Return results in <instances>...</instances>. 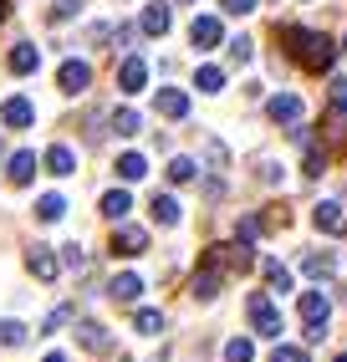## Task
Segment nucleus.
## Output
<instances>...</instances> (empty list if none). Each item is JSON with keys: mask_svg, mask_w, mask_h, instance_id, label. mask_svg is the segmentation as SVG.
<instances>
[{"mask_svg": "<svg viewBox=\"0 0 347 362\" xmlns=\"http://www.w3.org/2000/svg\"><path fill=\"white\" fill-rule=\"evenodd\" d=\"M281 41H291V57L302 62L307 71H327L337 62V41L322 36V31H296V26H281Z\"/></svg>", "mask_w": 347, "mask_h": 362, "instance_id": "f257e3e1", "label": "nucleus"}, {"mask_svg": "<svg viewBox=\"0 0 347 362\" xmlns=\"http://www.w3.org/2000/svg\"><path fill=\"white\" fill-rule=\"evenodd\" d=\"M57 87L67 92V98H82V92L92 87V66H87V62H62V71H57Z\"/></svg>", "mask_w": 347, "mask_h": 362, "instance_id": "f03ea898", "label": "nucleus"}, {"mask_svg": "<svg viewBox=\"0 0 347 362\" xmlns=\"http://www.w3.org/2000/svg\"><path fill=\"white\" fill-rule=\"evenodd\" d=\"M312 220H317L322 235H347V209H342L337 199H322V204L312 209Z\"/></svg>", "mask_w": 347, "mask_h": 362, "instance_id": "7ed1b4c3", "label": "nucleus"}, {"mask_svg": "<svg viewBox=\"0 0 347 362\" xmlns=\"http://www.w3.org/2000/svg\"><path fill=\"white\" fill-rule=\"evenodd\" d=\"M302 98H296V92H276V98H271L266 103V117H271V123H302Z\"/></svg>", "mask_w": 347, "mask_h": 362, "instance_id": "20e7f679", "label": "nucleus"}, {"mask_svg": "<svg viewBox=\"0 0 347 362\" xmlns=\"http://www.w3.org/2000/svg\"><path fill=\"white\" fill-rule=\"evenodd\" d=\"M148 250V230L143 225H118L113 230V255H143Z\"/></svg>", "mask_w": 347, "mask_h": 362, "instance_id": "39448f33", "label": "nucleus"}, {"mask_svg": "<svg viewBox=\"0 0 347 362\" xmlns=\"http://www.w3.org/2000/svg\"><path fill=\"white\" fill-rule=\"evenodd\" d=\"M296 317H302L307 327H327V296H322V291H302V296H296Z\"/></svg>", "mask_w": 347, "mask_h": 362, "instance_id": "423d86ee", "label": "nucleus"}, {"mask_svg": "<svg viewBox=\"0 0 347 362\" xmlns=\"http://www.w3.org/2000/svg\"><path fill=\"white\" fill-rule=\"evenodd\" d=\"M220 36H225V26H220V16H200V21L189 26V41L200 46V52H215V46H220Z\"/></svg>", "mask_w": 347, "mask_h": 362, "instance_id": "0eeeda50", "label": "nucleus"}, {"mask_svg": "<svg viewBox=\"0 0 347 362\" xmlns=\"http://www.w3.org/2000/svg\"><path fill=\"white\" fill-rule=\"evenodd\" d=\"M251 322L261 337H276L281 332V317H276V306H271V296H251Z\"/></svg>", "mask_w": 347, "mask_h": 362, "instance_id": "6e6552de", "label": "nucleus"}, {"mask_svg": "<svg viewBox=\"0 0 347 362\" xmlns=\"http://www.w3.org/2000/svg\"><path fill=\"white\" fill-rule=\"evenodd\" d=\"M26 265H31L36 281H57V271H62V260L46 250V245H31V250H26Z\"/></svg>", "mask_w": 347, "mask_h": 362, "instance_id": "1a4fd4ad", "label": "nucleus"}, {"mask_svg": "<svg viewBox=\"0 0 347 362\" xmlns=\"http://www.w3.org/2000/svg\"><path fill=\"white\" fill-rule=\"evenodd\" d=\"M46 174H57V179H67V174H77V153L67 148V143H52V148H46Z\"/></svg>", "mask_w": 347, "mask_h": 362, "instance_id": "9d476101", "label": "nucleus"}, {"mask_svg": "<svg viewBox=\"0 0 347 362\" xmlns=\"http://www.w3.org/2000/svg\"><path fill=\"white\" fill-rule=\"evenodd\" d=\"M0 123L6 128H31L36 123V107L26 98H6V107H0Z\"/></svg>", "mask_w": 347, "mask_h": 362, "instance_id": "9b49d317", "label": "nucleus"}, {"mask_svg": "<svg viewBox=\"0 0 347 362\" xmlns=\"http://www.w3.org/2000/svg\"><path fill=\"white\" fill-rule=\"evenodd\" d=\"M118 87H123V92L148 87V62H143V57H128V62L118 66Z\"/></svg>", "mask_w": 347, "mask_h": 362, "instance_id": "f8f14e48", "label": "nucleus"}, {"mask_svg": "<svg viewBox=\"0 0 347 362\" xmlns=\"http://www.w3.org/2000/svg\"><path fill=\"white\" fill-rule=\"evenodd\" d=\"M215 291H220V260L210 255V260L200 265V276H194V296H200V301H210Z\"/></svg>", "mask_w": 347, "mask_h": 362, "instance_id": "ddd939ff", "label": "nucleus"}, {"mask_svg": "<svg viewBox=\"0 0 347 362\" xmlns=\"http://www.w3.org/2000/svg\"><path fill=\"white\" fill-rule=\"evenodd\" d=\"M154 103H159L164 117H189V92H179V87H164Z\"/></svg>", "mask_w": 347, "mask_h": 362, "instance_id": "4468645a", "label": "nucleus"}, {"mask_svg": "<svg viewBox=\"0 0 347 362\" xmlns=\"http://www.w3.org/2000/svg\"><path fill=\"white\" fill-rule=\"evenodd\" d=\"M138 26H143V36H164V31H169V6H164V0L143 6V21H138Z\"/></svg>", "mask_w": 347, "mask_h": 362, "instance_id": "2eb2a0df", "label": "nucleus"}, {"mask_svg": "<svg viewBox=\"0 0 347 362\" xmlns=\"http://www.w3.org/2000/svg\"><path fill=\"white\" fill-rule=\"evenodd\" d=\"M108 296H113V301H138V296H143V281H138L133 271H123V276H113Z\"/></svg>", "mask_w": 347, "mask_h": 362, "instance_id": "dca6fc26", "label": "nucleus"}, {"mask_svg": "<svg viewBox=\"0 0 347 362\" xmlns=\"http://www.w3.org/2000/svg\"><path fill=\"white\" fill-rule=\"evenodd\" d=\"M337 271V255H327V250H307L302 255V276H332Z\"/></svg>", "mask_w": 347, "mask_h": 362, "instance_id": "f3484780", "label": "nucleus"}, {"mask_svg": "<svg viewBox=\"0 0 347 362\" xmlns=\"http://www.w3.org/2000/svg\"><path fill=\"white\" fill-rule=\"evenodd\" d=\"M77 342H82L87 352H108V347H113V337L97 327V322H82V327H77Z\"/></svg>", "mask_w": 347, "mask_h": 362, "instance_id": "a211bd4d", "label": "nucleus"}, {"mask_svg": "<svg viewBox=\"0 0 347 362\" xmlns=\"http://www.w3.org/2000/svg\"><path fill=\"white\" fill-rule=\"evenodd\" d=\"M6 174H11V184H16V189H21V184H31V179H36V153H16Z\"/></svg>", "mask_w": 347, "mask_h": 362, "instance_id": "6ab92c4d", "label": "nucleus"}, {"mask_svg": "<svg viewBox=\"0 0 347 362\" xmlns=\"http://www.w3.org/2000/svg\"><path fill=\"white\" fill-rule=\"evenodd\" d=\"M143 174H148V158H143V153H123V158H118V179L138 184Z\"/></svg>", "mask_w": 347, "mask_h": 362, "instance_id": "aec40b11", "label": "nucleus"}, {"mask_svg": "<svg viewBox=\"0 0 347 362\" xmlns=\"http://www.w3.org/2000/svg\"><path fill=\"white\" fill-rule=\"evenodd\" d=\"M62 214H67V199H62V194H41V199H36V220H46V225H57Z\"/></svg>", "mask_w": 347, "mask_h": 362, "instance_id": "412c9836", "label": "nucleus"}, {"mask_svg": "<svg viewBox=\"0 0 347 362\" xmlns=\"http://www.w3.org/2000/svg\"><path fill=\"white\" fill-rule=\"evenodd\" d=\"M128 209H133V199L123 194V189H108V194H103V214H108V220L123 225V214H128Z\"/></svg>", "mask_w": 347, "mask_h": 362, "instance_id": "4be33fe9", "label": "nucleus"}, {"mask_svg": "<svg viewBox=\"0 0 347 362\" xmlns=\"http://www.w3.org/2000/svg\"><path fill=\"white\" fill-rule=\"evenodd\" d=\"M138 128H143V117H138L133 107H118V112H113V133H118V138H133Z\"/></svg>", "mask_w": 347, "mask_h": 362, "instance_id": "5701e85b", "label": "nucleus"}, {"mask_svg": "<svg viewBox=\"0 0 347 362\" xmlns=\"http://www.w3.org/2000/svg\"><path fill=\"white\" fill-rule=\"evenodd\" d=\"M133 327H138L143 337H159V332H164V311H154V306H143V311H133Z\"/></svg>", "mask_w": 347, "mask_h": 362, "instance_id": "b1692460", "label": "nucleus"}, {"mask_svg": "<svg viewBox=\"0 0 347 362\" xmlns=\"http://www.w3.org/2000/svg\"><path fill=\"white\" fill-rule=\"evenodd\" d=\"M36 66H41V52H36V46H16V52H11V71L26 77V71H36Z\"/></svg>", "mask_w": 347, "mask_h": 362, "instance_id": "393cba45", "label": "nucleus"}, {"mask_svg": "<svg viewBox=\"0 0 347 362\" xmlns=\"http://www.w3.org/2000/svg\"><path fill=\"white\" fill-rule=\"evenodd\" d=\"M154 220H159V225H179V199H174V194H159V199H154Z\"/></svg>", "mask_w": 347, "mask_h": 362, "instance_id": "a878e982", "label": "nucleus"}, {"mask_svg": "<svg viewBox=\"0 0 347 362\" xmlns=\"http://www.w3.org/2000/svg\"><path fill=\"white\" fill-rule=\"evenodd\" d=\"M251 357H256L251 337H230V342H225V362H251Z\"/></svg>", "mask_w": 347, "mask_h": 362, "instance_id": "bb28decb", "label": "nucleus"}, {"mask_svg": "<svg viewBox=\"0 0 347 362\" xmlns=\"http://www.w3.org/2000/svg\"><path fill=\"white\" fill-rule=\"evenodd\" d=\"M194 174H200V163H194V158H174L169 163V184H194Z\"/></svg>", "mask_w": 347, "mask_h": 362, "instance_id": "cd10ccee", "label": "nucleus"}, {"mask_svg": "<svg viewBox=\"0 0 347 362\" xmlns=\"http://www.w3.org/2000/svg\"><path fill=\"white\" fill-rule=\"evenodd\" d=\"M194 87H200V92H220V87H225V71H220V66H200V71H194Z\"/></svg>", "mask_w": 347, "mask_h": 362, "instance_id": "c85d7f7f", "label": "nucleus"}, {"mask_svg": "<svg viewBox=\"0 0 347 362\" xmlns=\"http://www.w3.org/2000/svg\"><path fill=\"white\" fill-rule=\"evenodd\" d=\"M266 281H271V291H291V271L281 260H266Z\"/></svg>", "mask_w": 347, "mask_h": 362, "instance_id": "c756f323", "label": "nucleus"}, {"mask_svg": "<svg viewBox=\"0 0 347 362\" xmlns=\"http://www.w3.org/2000/svg\"><path fill=\"white\" fill-rule=\"evenodd\" d=\"M26 342V327L21 322H0V347H21Z\"/></svg>", "mask_w": 347, "mask_h": 362, "instance_id": "7c9ffc66", "label": "nucleus"}, {"mask_svg": "<svg viewBox=\"0 0 347 362\" xmlns=\"http://www.w3.org/2000/svg\"><path fill=\"white\" fill-rule=\"evenodd\" d=\"M302 174H307V179H317V174H322V148H317V138L307 143V158H302Z\"/></svg>", "mask_w": 347, "mask_h": 362, "instance_id": "2f4dec72", "label": "nucleus"}, {"mask_svg": "<svg viewBox=\"0 0 347 362\" xmlns=\"http://www.w3.org/2000/svg\"><path fill=\"white\" fill-rule=\"evenodd\" d=\"M271 362H312L302 347H276V352H271Z\"/></svg>", "mask_w": 347, "mask_h": 362, "instance_id": "473e14b6", "label": "nucleus"}, {"mask_svg": "<svg viewBox=\"0 0 347 362\" xmlns=\"http://www.w3.org/2000/svg\"><path fill=\"white\" fill-rule=\"evenodd\" d=\"M220 6H225V16H251L256 0H220Z\"/></svg>", "mask_w": 347, "mask_h": 362, "instance_id": "72a5a7b5", "label": "nucleus"}, {"mask_svg": "<svg viewBox=\"0 0 347 362\" xmlns=\"http://www.w3.org/2000/svg\"><path fill=\"white\" fill-rule=\"evenodd\" d=\"M72 322V306H57L52 317H46V332H57V327H67Z\"/></svg>", "mask_w": 347, "mask_h": 362, "instance_id": "f704fd0d", "label": "nucleus"}, {"mask_svg": "<svg viewBox=\"0 0 347 362\" xmlns=\"http://www.w3.org/2000/svg\"><path fill=\"white\" fill-rule=\"evenodd\" d=\"M256 174H261V184H281V163H261Z\"/></svg>", "mask_w": 347, "mask_h": 362, "instance_id": "c9c22d12", "label": "nucleus"}, {"mask_svg": "<svg viewBox=\"0 0 347 362\" xmlns=\"http://www.w3.org/2000/svg\"><path fill=\"white\" fill-rule=\"evenodd\" d=\"M230 57H235V62H251V41L235 36V41H230Z\"/></svg>", "mask_w": 347, "mask_h": 362, "instance_id": "e433bc0d", "label": "nucleus"}, {"mask_svg": "<svg viewBox=\"0 0 347 362\" xmlns=\"http://www.w3.org/2000/svg\"><path fill=\"white\" fill-rule=\"evenodd\" d=\"M332 103L347 107V77H332Z\"/></svg>", "mask_w": 347, "mask_h": 362, "instance_id": "4c0bfd02", "label": "nucleus"}, {"mask_svg": "<svg viewBox=\"0 0 347 362\" xmlns=\"http://www.w3.org/2000/svg\"><path fill=\"white\" fill-rule=\"evenodd\" d=\"M256 235H261V220H240V240H245V245H251Z\"/></svg>", "mask_w": 347, "mask_h": 362, "instance_id": "58836bf2", "label": "nucleus"}, {"mask_svg": "<svg viewBox=\"0 0 347 362\" xmlns=\"http://www.w3.org/2000/svg\"><path fill=\"white\" fill-rule=\"evenodd\" d=\"M62 265H72V271H77V265H82V245H67V255H62Z\"/></svg>", "mask_w": 347, "mask_h": 362, "instance_id": "ea45409f", "label": "nucleus"}, {"mask_svg": "<svg viewBox=\"0 0 347 362\" xmlns=\"http://www.w3.org/2000/svg\"><path fill=\"white\" fill-rule=\"evenodd\" d=\"M41 362H67V357H62V352H46V357H41Z\"/></svg>", "mask_w": 347, "mask_h": 362, "instance_id": "a19ab883", "label": "nucleus"}, {"mask_svg": "<svg viewBox=\"0 0 347 362\" xmlns=\"http://www.w3.org/2000/svg\"><path fill=\"white\" fill-rule=\"evenodd\" d=\"M6 11H11V6H6V0H0V21H6Z\"/></svg>", "mask_w": 347, "mask_h": 362, "instance_id": "79ce46f5", "label": "nucleus"}, {"mask_svg": "<svg viewBox=\"0 0 347 362\" xmlns=\"http://www.w3.org/2000/svg\"><path fill=\"white\" fill-rule=\"evenodd\" d=\"M332 362H347V352H337V357H332Z\"/></svg>", "mask_w": 347, "mask_h": 362, "instance_id": "37998d69", "label": "nucleus"}, {"mask_svg": "<svg viewBox=\"0 0 347 362\" xmlns=\"http://www.w3.org/2000/svg\"><path fill=\"white\" fill-rule=\"evenodd\" d=\"M342 52H347V36H342Z\"/></svg>", "mask_w": 347, "mask_h": 362, "instance_id": "c03bdc74", "label": "nucleus"}]
</instances>
